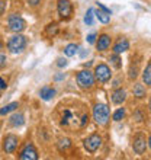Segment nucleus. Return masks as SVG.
Segmentation results:
<instances>
[{"instance_id":"nucleus-9","label":"nucleus","mask_w":151,"mask_h":160,"mask_svg":"<svg viewBox=\"0 0 151 160\" xmlns=\"http://www.w3.org/2000/svg\"><path fill=\"white\" fill-rule=\"evenodd\" d=\"M17 137L13 134H9L4 137V141H3V148L6 153H13L15 150H16L17 147Z\"/></svg>"},{"instance_id":"nucleus-3","label":"nucleus","mask_w":151,"mask_h":160,"mask_svg":"<svg viewBox=\"0 0 151 160\" xmlns=\"http://www.w3.org/2000/svg\"><path fill=\"white\" fill-rule=\"evenodd\" d=\"M93 118L99 125H105L109 119V108L105 103H97L93 108Z\"/></svg>"},{"instance_id":"nucleus-20","label":"nucleus","mask_w":151,"mask_h":160,"mask_svg":"<svg viewBox=\"0 0 151 160\" xmlns=\"http://www.w3.org/2000/svg\"><path fill=\"white\" fill-rule=\"evenodd\" d=\"M143 79H144V83L147 84V86H150L151 84V64L147 66V68H145V72L143 74Z\"/></svg>"},{"instance_id":"nucleus-34","label":"nucleus","mask_w":151,"mask_h":160,"mask_svg":"<svg viewBox=\"0 0 151 160\" xmlns=\"http://www.w3.org/2000/svg\"><path fill=\"white\" fill-rule=\"evenodd\" d=\"M37 2H39V0H31V3L32 4H37Z\"/></svg>"},{"instance_id":"nucleus-27","label":"nucleus","mask_w":151,"mask_h":160,"mask_svg":"<svg viewBox=\"0 0 151 160\" xmlns=\"http://www.w3.org/2000/svg\"><path fill=\"white\" fill-rule=\"evenodd\" d=\"M6 6H7V0H0V16L4 13L6 10Z\"/></svg>"},{"instance_id":"nucleus-16","label":"nucleus","mask_w":151,"mask_h":160,"mask_svg":"<svg viewBox=\"0 0 151 160\" xmlns=\"http://www.w3.org/2000/svg\"><path fill=\"white\" fill-rule=\"evenodd\" d=\"M95 15H96V18L102 22V23H108V22L110 21V13L106 12V10H103V9H100V10L95 12Z\"/></svg>"},{"instance_id":"nucleus-33","label":"nucleus","mask_w":151,"mask_h":160,"mask_svg":"<svg viewBox=\"0 0 151 160\" xmlns=\"http://www.w3.org/2000/svg\"><path fill=\"white\" fill-rule=\"evenodd\" d=\"M112 86H113V88H118V86H119V82H118V80H116V82H115V83H113Z\"/></svg>"},{"instance_id":"nucleus-17","label":"nucleus","mask_w":151,"mask_h":160,"mask_svg":"<svg viewBox=\"0 0 151 160\" xmlns=\"http://www.w3.org/2000/svg\"><path fill=\"white\" fill-rule=\"evenodd\" d=\"M10 122H12V125H15V127L23 125V122H25L23 115H22V114H13L12 117H10Z\"/></svg>"},{"instance_id":"nucleus-25","label":"nucleus","mask_w":151,"mask_h":160,"mask_svg":"<svg viewBox=\"0 0 151 160\" xmlns=\"http://www.w3.org/2000/svg\"><path fill=\"white\" fill-rule=\"evenodd\" d=\"M110 61H112V64L115 66L116 68H121V66H122V63H121V58L118 57V54H113V55H110Z\"/></svg>"},{"instance_id":"nucleus-8","label":"nucleus","mask_w":151,"mask_h":160,"mask_svg":"<svg viewBox=\"0 0 151 160\" xmlns=\"http://www.w3.org/2000/svg\"><path fill=\"white\" fill-rule=\"evenodd\" d=\"M57 9H58V15L63 18V19H68L73 13V6L68 0H60Z\"/></svg>"},{"instance_id":"nucleus-28","label":"nucleus","mask_w":151,"mask_h":160,"mask_svg":"<svg viewBox=\"0 0 151 160\" xmlns=\"http://www.w3.org/2000/svg\"><path fill=\"white\" fill-rule=\"evenodd\" d=\"M57 66H58V67H66V66H67V60L58 58L57 60Z\"/></svg>"},{"instance_id":"nucleus-10","label":"nucleus","mask_w":151,"mask_h":160,"mask_svg":"<svg viewBox=\"0 0 151 160\" xmlns=\"http://www.w3.org/2000/svg\"><path fill=\"white\" fill-rule=\"evenodd\" d=\"M21 157L22 160H37L38 159V152L35 150V147L32 146V144H29V146H26L23 150H22L21 153Z\"/></svg>"},{"instance_id":"nucleus-1","label":"nucleus","mask_w":151,"mask_h":160,"mask_svg":"<svg viewBox=\"0 0 151 160\" xmlns=\"http://www.w3.org/2000/svg\"><path fill=\"white\" fill-rule=\"evenodd\" d=\"M89 122V114L84 109H73V106H66L61 109L60 124L63 127H77L81 128Z\"/></svg>"},{"instance_id":"nucleus-22","label":"nucleus","mask_w":151,"mask_h":160,"mask_svg":"<svg viewBox=\"0 0 151 160\" xmlns=\"http://www.w3.org/2000/svg\"><path fill=\"white\" fill-rule=\"evenodd\" d=\"M64 52H66V55H67V57H73V55L77 52V45H76V44H68V45L66 47Z\"/></svg>"},{"instance_id":"nucleus-7","label":"nucleus","mask_w":151,"mask_h":160,"mask_svg":"<svg viewBox=\"0 0 151 160\" xmlns=\"http://www.w3.org/2000/svg\"><path fill=\"white\" fill-rule=\"evenodd\" d=\"M95 77H96L99 82L102 83H106V82H109L110 79V70L109 67L106 66V64H99L95 70Z\"/></svg>"},{"instance_id":"nucleus-12","label":"nucleus","mask_w":151,"mask_h":160,"mask_svg":"<svg viewBox=\"0 0 151 160\" xmlns=\"http://www.w3.org/2000/svg\"><path fill=\"white\" fill-rule=\"evenodd\" d=\"M110 47V37L109 35H100L97 39V50L99 51H105Z\"/></svg>"},{"instance_id":"nucleus-31","label":"nucleus","mask_w":151,"mask_h":160,"mask_svg":"<svg viewBox=\"0 0 151 160\" xmlns=\"http://www.w3.org/2000/svg\"><path fill=\"white\" fill-rule=\"evenodd\" d=\"M4 88H6V82L0 77V89H4Z\"/></svg>"},{"instance_id":"nucleus-23","label":"nucleus","mask_w":151,"mask_h":160,"mask_svg":"<svg viewBox=\"0 0 151 160\" xmlns=\"http://www.w3.org/2000/svg\"><path fill=\"white\" fill-rule=\"evenodd\" d=\"M71 146V141L68 138H63V140H60V143H58V148H60V152H64V150H67L68 147Z\"/></svg>"},{"instance_id":"nucleus-26","label":"nucleus","mask_w":151,"mask_h":160,"mask_svg":"<svg viewBox=\"0 0 151 160\" xmlns=\"http://www.w3.org/2000/svg\"><path fill=\"white\" fill-rule=\"evenodd\" d=\"M124 117H125V109H124V108L118 109L116 112L113 114V119H115V121H121V119L124 118Z\"/></svg>"},{"instance_id":"nucleus-19","label":"nucleus","mask_w":151,"mask_h":160,"mask_svg":"<svg viewBox=\"0 0 151 160\" xmlns=\"http://www.w3.org/2000/svg\"><path fill=\"white\" fill-rule=\"evenodd\" d=\"M16 108H17V102H12V103H9V105H6L4 108L0 109V115H6V114H9V112L15 111Z\"/></svg>"},{"instance_id":"nucleus-30","label":"nucleus","mask_w":151,"mask_h":160,"mask_svg":"<svg viewBox=\"0 0 151 160\" xmlns=\"http://www.w3.org/2000/svg\"><path fill=\"white\" fill-rule=\"evenodd\" d=\"M95 39H96V35H95V34H90L87 37V41L90 42V44H93V42H95Z\"/></svg>"},{"instance_id":"nucleus-35","label":"nucleus","mask_w":151,"mask_h":160,"mask_svg":"<svg viewBox=\"0 0 151 160\" xmlns=\"http://www.w3.org/2000/svg\"><path fill=\"white\" fill-rule=\"evenodd\" d=\"M2 47H3V44H2V42H0V50H2Z\"/></svg>"},{"instance_id":"nucleus-13","label":"nucleus","mask_w":151,"mask_h":160,"mask_svg":"<svg viewBox=\"0 0 151 160\" xmlns=\"http://www.w3.org/2000/svg\"><path fill=\"white\" fill-rule=\"evenodd\" d=\"M128 48H129V42L124 38V39H119V41L115 44L113 51H115V54H121V52H125Z\"/></svg>"},{"instance_id":"nucleus-4","label":"nucleus","mask_w":151,"mask_h":160,"mask_svg":"<svg viewBox=\"0 0 151 160\" xmlns=\"http://www.w3.org/2000/svg\"><path fill=\"white\" fill-rule=\"evenodd\" d=\"M25 47H26V39H25V37H22V35H15V37H12L7 42V48L13 54L22 52V51L25 50Z\"/></svg>"},{"instance_id":"nucleus-21","label":"nucleus","mask_w":151,"mask_h":160,"mask_svg":"<svg viewBox=\"0 0 151 160\" xmlns=\"http://www.w3.org/2000/svg\"><path fill=\"white\" fill-rule=\"evenodd\" d=\"M84 22H86L87 25H93V22H95V10H93V9H89L87 10L86 16H84Z\"/></svg>"},{"instance_id":"nucleus-14","label":"nucleus","mask_w":151,"mask_h":160,"mask_svg":"<svg viewBox=\"0 0 151 160\" xmlns=\"http://www.w3.org/2000/svg\"><path fill=\"white\" fill-rule=\"evenodd\" d=\"M125 96H126L125 90L118 89V90H115V92L112 93V102L113 103H116V105H119V103H122V102L125 101Z\"/></svg>"},{"instance_id":"nucleus-5","label":"nucleus","mask_w":151,"mask_h":160,"mask_svg":"<svg viewBox=\"0 0 151 160\" xmlns=\"http://www.w3.org/2000/svg\"><path fill=\"white\" fill-rule=\"evenodd\" d=\"M9 28L13 32H22L26 28V22L19 15H12V16H9Z\"/></svg>"},{"instance_id":"nucleus-2","label":"nucleus","mask_w":151,"mask_h":160,"mask_svg":"<svg viewBox=\"0 0 151 160\" xmlns=\"http://www.w3.org/2000/svg\"><path fill=\"white\" fill-rule=\"evenodd\" d=\"M77 84L83 90L92 89L93 84H95V74L90 70H81V72H79V74H77Z\"/></svg>"},{"instance_id":"nucleus-11","label":"nucleus","mask_w":151,"mask_h":160,"mask_svg":"<svg viewBox=\"0 0 151 160\" xmlns=\"http://www.w3.org/2000/svg\"><path fill=\"white\" fill-rule=\"evenodd\" d=\"M132 147H134V152L137 154H143L145 152V148H147V143H145V137L143 135H137L134 138V144H132Z\"/></svg>"},{"instance_id":"nucleus-6","label":"nucleus","mask_w":151,"mask_h":160,"mask_svg":"<svg viewBox=\"0 0 151 160\" xmlns=\"http://www.w3.org/2000/svg\"><path fill=\"white\" fill-rule=\"evenodd\" d=\"M100 144H102V138L97 134H93L84 140V147H86V150L90 153L96 152L97 148L100 147Z\"/></svg>"},{"instance_id":"nucleus-18","label":"nucleus","mask_w":151,"mask_h":160,"mask_svg":"<svg viewBox=\"0 0 151 160\" xmlns=\"http://www.w3.org/2000/svg\"><path fill=\"white\" fill-rule=\"evenodd\" d=\"M132 92H134V96H137V98H144L145 96V88H144L143 84H135Z\"/></svg>"},{"instance_id":"nucleus-24","label":"nucleus","mask_w":151,"mask_h":160,"mask_svg":"<svg viewBox=\"0 0 151 160\" xmlns=\"http://www.w3.org/2000/svg\"><path fill=\"white\" fill-rule=\"evenodd\" d=\"M57 32H58V25L57 23H50V25L46 26V34L50 35V37L55 35Z\"/></svg>"},{"instance_id":"nucleus-29","label":"nucleus","mask_w":151,"mask_h":160,"mask_svg":"<svg viewBox=\"0 0 151 160\" xmlns=\"http://www.w3.org/2000/svg\"><path fill=\"white\" fill-rule=\"evenodd\" d=\"M6 66V55H0V68Z\"/></svg>"},{"instance_id":"nucleus-15","label":"nucleus","mask_w":151,"mask_h":160,"mask_svg":"<svg viewBox=\"0 0 151 160\" xmlns=\"http://www.w3.org/2000/svg\"><path fill=\"white\" fill-rule=\"evenodd\" d=\"M39 95H41V98L44 99V101H50L51 98H54V96H55V89L45 86V88H42V89H41Z\"/></svg>"},{"instance_id":"nucleus-32","label":"nucleus","mask_w":151,"mask_h":160,"mask_svg":"<svg viewBox=\"0 0 151 160\" xmlns=\"http://www.w3.org/2000/svg\"><path fill=\"white\" fill-rule=\"evenodd\" d=\"M63 74H57V76H55V80H61V79H63Z\"/></svg>"}]
</instances>
